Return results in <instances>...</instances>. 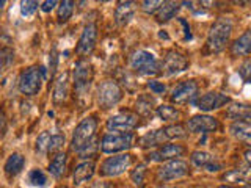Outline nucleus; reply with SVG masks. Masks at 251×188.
I'll return each mask as SVG.
<instances>
[{
    "mask_svg": "<svg viewBox=\"0 0 251 188\" xmlns=\"http://www.w3.org/2000/svg\"><path fill=\"white\" fill-rule=\"evenodd\" d=\"M232 33V22L227 18H220L214 22L207 35V47L210 52H222Z\"/></svg>",
    "mask_w": 251,
    "mask_h": 188,
    "instance_id": "obj_1",
    "label": "nucleus"
},
{
    "mask_svg": "<svg viewBox=\"0 0 251 188\" xmlns=\"http://www.w3.org/2000/svg\"><path fill=\"white\" fill-rule=\"evenodd\" d=\"M96 129H98V121H96V118H93V116L85 118V119L78 122V125L73 133V141H71L73 151L80 154L86 146L93 143V141L96 140Z\"/></svg>",
    "mask_w": 251,
    "mask_h": 188,
    "instance_id": "obj_2",
    "label": "nucleus"
},
{
    "mask_svg": "<svg viewBox=\"0 0 251 188\" xmlns=\"http://www.w3.org/2000/svg\"><path fill=\"white\" fill-rule=\"evenodd\" d=\"M46 69L43 66H30L19 77V91L25 96H35L43 86Z\"/></svg>",
    "mask_w": 251,
    "mask_h": 188,
    "instance_id": "obj_3",
    "label": "nucleus"
},
{
    "mask_svg": "<svg viewBox=\"0 0 251 188\" xmlns=\"http://www.w3.org/2000/svg\"><path fill=\"white\" fill-rule=\"evenodd\" d=\"M135 135L132 132L126 133H107L100 140V151L104 154H118L124 152L133 146Z\"/></svg>",
    "mask_w": 251,
    "mask_h": 188,
    "instance_id": "obj_4",
    "label": "nucleus"
},
{
    "mask_svg": "<svg viewBox=\"0 0 251 188\" xmlns=\"http://www.w3.org/2000/svg\"><path fill=\"white\" fill-rule=\"evenodd\" d=\"M130 68L141 75L160 74V61L148 50L133 52L132 57H130Z\"/></svg>",
    "mask_w": 251,
    "mask_h": 188,
    "instance_id": "obj_5",
    "label": "nucleus"
},
{
    "mask_svg": "<svg viewBox=\"0 0 251 188\" xmlns=\"http://www.w3.org/2000/svg\"><path fill=\"white\" fill-rule=\"evenodd\" d=\"M74 77V88L80 97L86 96V93L90 91V86L93 82V66L90 65L88 60H78L73 69Z\"/></svg>",
    "mask_w": 251,
    "mask_h": 188,
    "instance_id": "obj_6",
    "label": "nucleus"
},
{
    "mask_svg": "<svg viewBox=\"0 0 251 188\" xmlns=\"http://www.w3.org/2000/svg\"><path fill=\"white\" fill-rule=\"evenodd\" d=\"M123 99V90L113 80H105L98 88V104L102 110L113 108Z\"/></svg>",
    "mask_w": 251,
    "mask_h": 188,
    "instance_id": "obj_7",
    "label": "nucleus"
},
{
    "mask_svg": "<svg viewBox=\"0 0 251 188\" xmlns=\"http://www.w3.org/2000/svg\"><path fill=\"white\" fill-rule=\"evenodd\" d=\"M132 164L130 154H118L113 157H108L100 163L99 174L100 177H118L121 176L126 169H129Z\"/></svg>",
    "mask_w": 251,
    "mask_h": 188,
    "instance_id": "obj_8",
    "label": "nucleus"
},
{
    "mask_svg": "<svg viewBox=\"0 0 251 188\" xmlns=\"http://www.w3.org/2000/svg\"><path fill=\"white\" fill-rule=\"evenodd\" d=\"M190 172V166L184 160H168L167 163H163L162 166L157 169V179L160 182H170V180L182 179Z\"/></svg>",
    "mask_w": 251,
    "mask_h": 188,
    "instance_id": "obj_9",
    "label": "nucleus"
},
{
    "mask_svg": "<svg viewBox=\"0 0 251 188\" xmlns=\"http://www.w3.org/2000/svg\"><path fill=\"white\" fill-rule=\"evenodd\" d=\"M140 124V118L135 113L130 112H121L116 113L107 121V130L113 133H126L132 132Z\"/></svg>",
    "mask_w": 251,
    "mask_h": 188,
    "instance_id": "obj_10",
    "label": "nucleus"
},
{
    "mask_svg": "<svg viewBox=\"0 0 251 188\" xmlns=\"http://www.w3.org/2000/svg\"><path fill=\"white\" fill-rule=\"evenodd\" d=\"M198 83L195 80H185L177 83L171 91V100L177 105L182 104H195V100L198 99Z\"/></svg>",
    "mask_w": 251,
    "mask_h": 188,
    "instance_id": "obj_11",
    "label": "nucleus"
},
{
    "mask_svg": "<svg viewBox=\"0 0 251 188\" xmlns=\"http://www.w3.org/2000/svg\"><path fill=\"white\" fill-rule=\"evenodd\" d=\"M187 68H188V60L182 53L176 50H168L165 53L163 60L160 61V74H165L167 77L184 72Z\"/></svg>",
    "mask_w": 251,
    "mask_h": 188,
    "instance_id": "obj_12",
    "label": "nucleus"
},
{
    "mask_svg": "<svg viewBox=\"0 0 251 188\" xmlns=\"http://www.w3.org/2000/svg\"><path fill=\"white\" fill-rule=\"evenodd\" d=\"M231 99L229 96H226L223 93H217V91H210L202 94V96H198V99L195 100V105L198 107L201 112H214V110L222 108L223 105L229 104Z\"/></svg>",
    "mask_w": 251,
    "mask_h": 188,
    "instance_id": "obj_13",
    "label": "nucleus"
},
{
    "mask_svg": "<svg viewBox=\"0 0 251 188\" xmlns=\"http://www.w3.org/2000/svg\"><path fill=\"white\" fill-rule=\"evenodd\" d=\"M96 39H98V27L96 24H86L80 39L77 43V53L82 55V57H86V55H91V52L96 47Z\"/></svg>",
    "mask_w": 251,
    "mask_h": 188,
    "instance_id": "obj_14",
    "label": "nucleus"
},
{
    "mask_svg": "<svg viewBox=\"0 0 251 188\" xmlns=\"http://www.w3.org/2000/svg\"><path fill=\"white\" fill-rule=\"evenodd\" d=\"M185 129L192 133H210L218 129V121L209 115H196L187 121Z\"/></svg>",
    "mask_w": 251,
    "mask_h": 188,
    "instance_id": "obj_15",
    "label": "nucleus"
},
{
    "mask_svg": "<svg viewBox=\"0 0 251 188\" xmlns=\"http://www.w3.org/2000/svg\"><path fill=\"white\" fill-rule=\"evenodd\" d=\"M185 147L180 144H165L159 147L157 151L148 155V160L151 162H168V160H177L179 157H184Z\"/></svg>",
    "mask_w": 251,
    "mask_h": 188,
    "instance_id": "obj_16",
    "label": "nucleus"
},
{
    "mask_svg": "<svg viewBox=\"0 0 251 188\" xmlns=\"http://www.w3.org/2000/svg\"><path fill=\"white\" fill-rule=\"evenodd\" d=\"M192 163L195 164V166H198V168H204L206 171L209 172H217L222 169V164H220L217 160H215V157H212L209 152H202V151H195L192 154Z\"/></svg>",
    "mask_w": 251,
    "mask_h": 188,
    "instance_id": "obj_17",
    "label": "nucleus"
},
{
    "mask_svg": "<svg viewBox=\"0 0 251 188\" xmlns=\"http://www.w3.org/2000/svg\"><path fill=\"white\" fill-rule=\"evenodd\" d=\"M94 171H96V163H94L93 160H86V162L78 163L74 168V172H73L74 184L80 185L83 182H88V180L94 176Z\"/></svg>",
    "mask_w": 251,
    "mask_h": 188,
    "instance_id": "obj_18",
    "label": "nucleus"
},
{
    "mask_svg": "<svg viewBox=\"0 0 251 188\" xmlns=\"http://www.w3.org/2000/svg\"><path fill=\"white\" fill-rule=\"evenodd\" d=\"M68 94H69V74L65 72L57 78V82H55L53 94H52L53 104L55 105L63 104V102L68 99Z\"/></svg>",
    "mask_w": 251,
    "mask_h": 188,
    "instance_id": "obj_19",
    "label": "nucleus"
},
{
    "mask_svg": "<svg viewBox=\"0 0 251 188\" xmlns=\"http://www.w3.org/2000/svg\"><path fill=\"white\" fill-rule=\"evenodd\" d=\"M135 13V3L133 2H120L115 8V22L118 25H127Z\"/></svg>",
    "mask_w": 251,
    "mask_h": 188,
    "instance_id": "obj_20",
    "label": "nucleus"
},
{
    "mask_svg": "<svg viewBox=\"0 0 251 188\" xmlns=\"http://www.w3.org/2000/svg\"><path fill=\"white\" fill-rule=\"evenodd\" d=\"M251 52V31L247 30L242 36H239L231 46V53L234 57H248Z\"/></svg>",
    "mask_w": 251,
    "mask_h": 188,
    "instance_id": "obj_21",
    "label": "nucleus"
},
{
    "mask_svg": "<svg viewBox=\"0 0 251 188\" xmlns=\"http://www.w3.org/2000/svg\"><path fill=\"white\" fill-rule=\"evenodd\" d=\"M66 168H68V157L65 152H57L55 157L50 160L49 163V172L55 177V179H60L65 176L66 172Z\"/></svg>",
    "mask_w": 251,
    "mask_h": 188,
    "instance_id": "obj_22",
    "label": "nucleus"
},
{
    "mask_svg": "<svg viewBox=\"0 0 251 188\" xmlns=\"http://www.w3.org/2000/svg\"><path fill=\"white\" fill-rule=\"evenodd\" d=\"M226 116L229 118V119H234V121L250 122V118H251L250 105H247V104H231L229 107H227Z\"/></svg>",
    "mask_w": 251,
    "mask_h": 188,
    "instance_id": "obj_23",
    "label": "nucleus"
},
{
    "mask_svg": "<svg viewBox=\"0 0 251 188\" xmlns=\"http://www.w3.org/2000/svg\"><path fill=\"white\" fill-rule=\"evenodd\" d=\"M24 164H25V159H24V155L19 154V152H14L8 157V160L5 162V172L10 177H14L18 176L19 172L24 169Z\"/></svg>",
    "mask_w": 251,
    "mask_h": 188,
    "instance_id": "obj_24",
    "label": "nucleus"
},
{
    "mask_svg": "<svg viewBox=\"0 0 251 188\" xmlns=\"http://www.w3.org/2000/svg\"><path fill=\"white\" fill-rule=\"evenodd\" d=\"M179 10H180L179 2H163L162 6L155 11V19L159 22H168L175 18Z\"/></svg>",
    "mask_w": 251,
    "mask_h": 188,
    "instance_id": "obj_25",
    "label": "nucleus"
},
{
    "mask_svg": "<svg viewBox=\"0 0 251 188\" xmlns=\"http://www.w3.org/2000/svg\"><path fill=\"white\" fill-rule=\"evenodd\" d=\"M229 132L234 138H237L239 141H243V143H250V138H251V125L250 122L245 121H235L231 124Z\"/></svg>",
    "mask_w": 251,
    "mask_h": 188,
    "instance_id": "obj_26",
    "label": "nucleus"
},
{
    "mask_svg": "<svg viewBox=\"0 0 251 188\" xmlns=\"http://www.w3.org/2000/svg\"><path fill=\"white\" fill-rule=\"evenodd\" d=\"M140 141H141V146L143 147H157V146H163V143L168 141V138L165 137L163 129H159L154 132H148Z\"/></svg>",
    "mask_w": 251,
    "mask_h": 188,
    "instance_id": "obj_27",
    "label": "nucleus"
},
{
    "mask_svg": "<svg viewBox=\"0 0 251 188\" xmlns=\"http://www.w3.org/2000/svg\"><path fill=\"white\" fill-rule=\"evenodd\" d=\"M250 179V168H240V169H231L223 174V180L231 184H248Z\"/></svg>",
    "mask_w": 251,
    "mask_h": 188,
    "instance_id": "obj_28",
    "label": "nucleus"
},
{
    "mask_svg": "<svg viewBox=\"0 0 251 188\" xmlns=\"http://www.w3.org/2000/svg\"><path fill=\"white\" fill-rule=\"evenodd\" d=\"M27 180L31 187H38V188H44V187L49 185V177H47L46 172L39 168L31 169L27 176Z\"/></svg>",
    "mask_w": 251,
    "mask_h": 188,
    "instance_id": "obj_29",
    "label": "nucleus"
},
{
    "mask_svg": "<svg viewBox=\"0 0 251 188\" xmlns=\"http://www.w3.org/2000/svg\"><path fill=\"white\" fill-rule=\"evenodd\" d=\"M154 99L152 97H149V96H140L138 97V100H137V104H135V107H137V113L138 115H141V116H146V118H149L151 116L152 118V113H154Z\"/></svg>",
    "mask_w": 251,
    "mask_h": 188,
    "instance_id": "obj_30",
    "label": "nucleus"
},
{
    "mask_svg": "<svg viewBox=\"0 0 251 188\" xmlns=\"http://www.w3.org/2000/svg\"><path fill=\"white\" fill-rule=\"evenodd\" d=\"M157 115H159V118L162 121H179L180 119V112L177 108L171 107V105H159L157 107Z\"/></svg>",
    "mask_w": 251,
    "mask_h": 188,
    "instance_id": "obj_31",
    "label": "nucleus"
},
{
    "mask_svg": "<svg viewBox=\"0 0 251 188\" xmlns=\"http://www.w3.org/2000/svg\"><path fill=\"white\" fill-rule=\"evenodd\" d=\"M163 133L168 140H175V138L179 140V138L187 137V129L182 124H171V125H167V127H163Z\"/></svg>",
    "mask_w": 251,
    "mask_h": 188,
    "instance_id": "obj_32",
    "label": "nucleus"
},
{
    "mask_svg": "<svg viewBox=\"0 0 251 188\" xmlns=\"http://www.w3.org/2000/svg\"><path fill=\"white\" fill-rule=\"evenodd\" d=\"M74 2H71V0H65V2H60V6H58V22L60 24H65L69 21V18L73 16L74 13Z\"/></svg>",
    "mask_w": 251,
    "mask_h": 188,
    "instance_id": "obj_33",
    "label": "nucleus"
},
{
    "mask_svg": "<svg viewBox=\"0 0 251 188\" xmlns=\"http://www.w3.org/2000/svg\"><path fill=\"white\" fill-rule=\"evenodd\" d=\"M145 179H146V166L140 163V164H137V166L132 169L130 180H132V184L135 185L137 188H143L145 187Z\"/></svg>",
    "mask_w": 251,
    "mask_h": 188,
    "instance_id": "obj_34",
    "label": "nucleus"
},
{
    "mask_svg": "<svg viewBox=\"0 0 251 188\" xmlns=\"http://www.w3.org/2000/svg\"><path fill=\"white\" fill-rule=\"evenodd\" d=\"M50 133L49 132H43L41 135L36 138V152L39 154H46L49 151V143H50Z\"/></svg>",
    "mask_w": 251,
    "mask_h": 188,
    "instance_id": "obj_35",
    "label": "nucleus"
},
{
    "mask_svg": "<svg viewBox=\"0 0 251 188\" xmlns=\"http://www.w3.org/2000/svg\"><path fill=\"white\" fill-rule=\"evenodd\" d=\"M39 3L38 2H31V0H27V2H22L21 3V14L24 18H30V16H33L38 10Z\"/></svg>",
    "mask_w": 251,
    "mask_h": 188,
    "instance_id": "obj_36",
    "label": "nucleus"
},
{
    "mask_svg": "<svg viewBox=\"0 0 251 188\" xmlns=\"http://www.w3.org/2000/svg\"><path fill=\"white\" fill-rule=\"evenodd\" d=\"M65 144V135H52L50 137V143H49V151L47 152H60V149Z\"/></svg>",
    "mask_w": 251,
    "mask_h": 188,
    "instance_id": "obj_37",
    "label": "nucleus"
},
{
    "mask_svg": "<svg viewBox=\"0 0 251 188\" xmlns=\"http://www.w3.org/2000/svg\"><path fill=\"white\" fill-rule=\"evenodd\" d=\"M162 3L163 2H160V0H152V2L151 0H146V2L141 3V8H143L145 13H155L162 6Z\"/></svg>",
    "mask_w": 251,
    "mask_h": 188,
    "instance_id": "obj_38",
    "label": "nucleus"
},
{
    "mask_svg": "<svg viewBox=\"0 0 251 188\" xmlns=\"http://www.w3.org/2000/svg\"><path fill=\"white\" fill-rule=\"evenodd\" d=\"M239 74H240V77H242L245 82L250 80V74H251V61H250V58H247V60L240 65V68H239Z\"/></svg>",
    "mask_w": 251,
    "mask_h": 188,
    "instance_id": "obj_39",
    "label": "nucleus"
},
{
    "mask_svg": "<svg viewBox=\"0 0 251 188\" xmlns=\"http://www.w3.org/2000/svg\"><path fill=\"white\" fill-rule=\"evenodd\" d=\"M148 88L151 90L154 94H163L165 91H167V86H165L162 82H157V80H149Z\"/></svg>",
    "mask_w": 251,
    "mask_h": 188,
    "instance_id": "obj_40",
    "label": "nucleus"
},
{
    "mask_svg": "<svg viewBox=\"0 0 251 188\" xmlns=\"http://www.w3.org/2000/svg\"><path fill=\"white\" fill-rule=\"evenodd\" d=\"M57 5H58V3L55 2V0H46V2L41 3V10H43L44 13H50Z\"/></svg>",
    "mask_w": 251,
    "mask_h": 188,
    "instance_id": "obj_41",
    "label": "nucleus"
},
{
    "mask_svg": "<svg viewBox=\"0 0 251 188\" xmlns=\"http://www.w3.org/2000/svg\"><path fill=\"white\" fill-rule=\"evenodd\" d=\"M179 22L182 24L184 28H185V41H188V39H192V33H190V27H188V24L185 22V19L179 18Z\"/></svg>",
    "mask_w": 251,
    "mask_h": 188,
    "instance_id": "obj_42",
    "label": "nucleus"
},
{
    "mask_svg": "<svg viewBox=\"0 0 251 188\" xmlns=\"http://www.w3.org/2000/svg\"><path fill=\"white\" fill-rule=\"evenodd\" d=\"M88 188H113V185L112 184H108V182H94V184H91Z\"/></svg>",
    "mask_w": 251,
    "mask_h": 188,
    "instance_id": "obj_43",
    "label": "nucleus"
},
{
    "mask_svg": "<svg viewBox=\"0 0 251 188\" xmlns=\"http://www.w3.org/2000/svg\"><path fill=\"white\" fill-rule=\"evenodd\" d=\"M5 130H6V121H5V116H3V113L0 112V138L3 137Z\"/></svg>",
    "mask_w": 251,
    "mask_h": 188,
    "instance_id": "obj_44",
    "label": "nucleus"
},
{
    "mask_svg": "<svg viewBox=\"0 0 251 188\" xmlns=\"http://www.w3.org/2000/svg\"><path fill=\"white\" fill-rule=\"evenodd\" d=\"M5 5H6V2L5 0H0V13L3 11V8H5Z\"/></svg>",
    "mask_w": 251,
    "mask_h": 188,
    "instance_id": "obj_45",
    "label": "nucleus"
},
{
    "mask_svg": "<svg viewBox=\"0 0 251 188\" xmlns=\"http://www.w3.org/2000/svg\"><path fill=\"white\" fill-rule=\"evenodd\" d=\"M159 36H160V38H163V39H168V35L165 33V31H160V33H159Z\"/></svg>",
    "mask_w": 251,
    "mask_h": 188,
    "instance_id": "obj_46",
    "label": "nucleus"
},
{
    "mask_svg": "<svg viewBox=\"0 0 251 188\" xmlns=\"http://www.w3.org/2000/svg\"><path fill=\"white\" fill-rule=\"evenodd\" d=\"M2 70H3V60L0 57V75H2Z\"/></svg>",
    "mask_w": 251,
    "mask_h": 188,
    "instance_id": "obj_47",
    "label": "nucleus"
},
{
    "mask_svg": "<svg viewBox=\"0 0 251 188\" xmlns=\"http://www.w3.org/2000/svg\"><path fill=\"white\" fill-rule=\"evenodd\" d=\"M245 159H247V162L250 163V151H248V149H247V152H245Z\"/></svg>",
    "mask_w": 251,
    "mask_h": 188,
    "instance_id": "obj_48",
    "label": "nucleus"
},
{
    "mask_svg": "<svg viewBox=\"0 0 251 188\" xmlns=\"http://www.w3.org/2000/svg\"><path fill=\"white\" fill-rule=\"evenodd\" d=\"M217 188H234V187H229V185H220V187H217Z\"/></svg>",
    "mask_w": 251,
    "mask_h": 188,
    "instance_id": "obj_49",
    "label": "nucleus"
},
{
    "mask_svg": "<svg viewBox=\"0 0 251 188\" xmlns=\"http://www.w3.org/2000/svg\"><path fill=\"white\" fill-rule=\"evenodd\" d=\"M242 188H251V187H250V184H245V185H243Z\"/></svg>",
    "mask_w": 251,
    "mask_h": 188,
    "instance_id": "obj_50",
    "label": "nucleus"
}]
</instances>
